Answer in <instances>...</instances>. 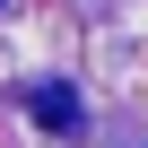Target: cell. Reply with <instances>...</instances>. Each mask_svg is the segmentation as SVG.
Wrapping results in <instances>:
<instances>
[{"label":"cell","mask_w":148,"mask_h":148,"mask_svg":"<svg viewBox=\"0 0 148 148\" xmlns=\"http://www.w3.org/2000/svg\"><path fill=\"white\" fill-rule=\"evenodd\" d=\"M26 113H35L44 131H79V96H70V87H35V96H26Z\"/></svg>","instance_id":"1"}]
</instances>
